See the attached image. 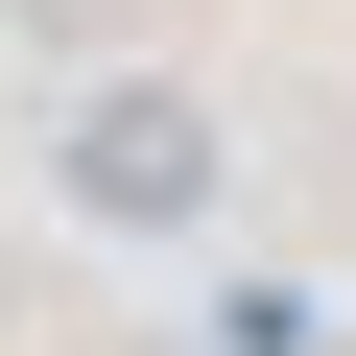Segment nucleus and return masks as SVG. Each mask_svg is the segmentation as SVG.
<instances>
[{"label": "nucleus", "mask_w": 356, "mask_h": 356, "mask_svg": "<svg viewBox=\"0 0 356 356\" xmlns=\"http://www.w3.org/2000/svg\"><path fill=\"white\" fill-rule=\"evenodd\" d=\"M191 191H214V143L166 119V95H143V119H95V214H191Z\"/></svg>", "instance_id": "1"}]
</instances>
